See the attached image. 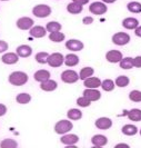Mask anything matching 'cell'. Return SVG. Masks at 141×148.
<instances>
[{
  "label": "cell",
  "mask_w": 141,
  "mask_h": 148,
  "mask_svg": "<svg viewBox=\"0 0 141 148\" xmlns=\"http://www.w3.org/2000/svg\"><path fill=\"white\" fill-rule=\"evenodd\" d=\"M83 86L86 88H98L101 87V80L98 77H89L83 80Z\"/></svg>",
  "instance_id": "17"
},
{
  "label": "cell",
  "mask_w": 141,
  "mask_h": 148,
  "mask_svg": "<svg viewBox=\"0 0 141 148\" xmlns=\"http://www.w3.org/2000/svg\"><path fill=\"white\" fill-rule=\"evenodd\" d=\"M83 96L87 97L90 101H97L101 98V92L97 88H87L83 91Z\"/></svg>",
  "instance_id": "10"
},
{
  "label": "cell",
  "mask_w": 141,
  "mask_h": 148,
  "mask_svg": "<svg viewBox=\"0 0 141 148\" xmlns=\"http://www.w3.org/2000/svg\"><path fill=\"white\" fill-rule=\"evenodd\" d=\"M74 128V125L70 120H66V119H62L59 120L56 125H54V132L59 135H65V134L69 133L71 129Z\"/></svg>",
  "instance_id": "2"
},
{
  "label": "cell",
  "mask_w": 141,
  "mask_h": 148,
  "mask_svg": "<svg viewBox=\"0 0 141 148\" xmlns=\"http://www.w3.org/2000/svg\"><path fill=\"white\" fill-rule=\"evenodd\" d=\"M95 73V69L92 67H83L81 70H80V74H79V78L81 80H84L87 78L91 77Z\"/></svg>",
  "instance_id": "26"
},
{
  "label": "cell",
  "mask_w": 141,
  "mask_h": 148,
  "mask_svg": "<svg viewBox=\"0 0 141 148\" xmlns=\"http://www.w3.org/2000/svg\"><path fill=\"white\" fill-rule=\"evenodd\" d=\"M134 34H136L138 37H141V26H138V27L134 29Z\"/></svg>",
  "instance_id": "44"
},
{
  "label": "cell",
  "mask_w": 141,
  "mask_h": 148,
  "mask_svg": "<svg viewBox=\"0 0 141 148\" xmlns=\"http://www.w3.org/2000/svg\"><path fill=\"white\" fill-rule=\"evenodd\" d=\"M33 78H35L36 82H42L50 78V73L46 69H40V70H38L33 74Z\"/></svg>",
  "instance_id": "20"
},
{
  "label": "cell",
  "mask_w": 141,
  "mask_h": 148,
  "mask_svg": "<svg viewBox=\"0 0 141 148\" xmlns=\"http://www.w3.org/2000/svg\"><path fill=\"white\" fill-rule=\"evenodd\" d=\"M77 105L80 106V107H89L90 105H91V101H90L87 97L82 96V97H79L77 99Z\"/></svg>",
  "instance_id": "38"
},
{
  "label": "cell",
  "mask_w": 141,
  "mask_h": 148,
  "mask_svg": "<svg viewBox=\"0 0 141 148\" xmlns=\"http://www.w3.org/2000/svg\"><path fill=\"white\" fill-rule=\"evenodd\" d=\"M130 41V36L126 32H117L112 36V42L118 46H125L129 44Z\"/></svg>",
  "instance_id": "8"
},
{
  "label": "cell",
  "mask_w": 141,
  "mask_h": 148,
  "mask_svg": "<svg viewBox=\"0 0 141 148\" xmlns=\"http://www.w3.org/2000/svg\"><path fill=\"white\" fill-rule=\"evenodd\" d=\"M32 14L38 18H47L51 15V8L48 5H37L32 9Z\"/></svg>",
  "instance_id": "4"
},
{
  "label": "cell",
  "mask_w": 141,
  "mask_h": 148,
  "mask_svg": "<svg viewBox=\"0 0 141 148\" xmlns=\"http://www.w3.org/2000/svg\"><path fill=\"white\" fill-rule=\"evenodd\" d=\"M140 135H141V130H140Z\"/></svg>",
  "instance_id": "48"
},
{
  "label": "cell",
  "mask_w": 141,
  "mask_h": 148,
  "mask_svg": "<svg viewBox=\"0 0 141 148\" xmlns=\"http://www.w3.org/2000/svg\"><path fill=\"white\" fill-rule=\"evenodd\" d=\"M0 147L1 148H16L18 147V143L11 138H7V139H3L0 143Z\"/></svg>",
  "instance_id": "33"
},
{
  "label": "cell",
  "mask_w": 141,
  "mask_h": 148,
  "mask_svg": "<svg viewBox=\"0 0 141 148\" xmlns=\"http://www.w3.org/2000/svg\"><path fill=\"white\" fill-rule=\"evenodd\" d=\"M61 144L63 145H67V146H74L76 145L78 141H79V137L74 134H65L63 136H61Z\"/></svg>",
  "instance_id": "11"
},
{
  "label": "cell",
  "mask_w": 141,
  "mask_h": 148,
  "mask_svg": "<svg viewBox=\"0 0 141 148\" xmlns=\"http://www.w3.org/2000/svg\"><path fill=\"white\" fill-rule=\"evenodd\" d=\"M108 10V7L106 6L104 2H92L89 6V11L93 15H104L107 12Z\"/></svg>",
  "instance_id": "7"
},
{
  "label": "cell",
  "mask_w": 141,
  "mask_h": 148,
  "mask_svg": "<svg viewBox=\"0 0 141 148\" xmlns=\"http://www.w3.org/2000/svg\"><path fill=\"white\" fill-rule=\"evenodd\" d=\"M117 148L119 147H125V148H129V145H127V144H118L117 146H116Z\"/></svg>",
  "instance_id": "45"
},
{
  "label": "cell",
  "mask_w": 141,
  "mask_h": 148,
  "mask_svg": "<svg viewBox=\"0 0 141 148\" xmlns=\"http://www.w3.org/2000/svg\"><path fill=\"white\" fill-rule=\"evenodd\" d=\"M79 57L77 56V55H74V53H69L67 55L66 57H65V64H66V66L67 67H74L77 66L78 64H79Z\"/></svg>",
  "instance_id": "21"
},
{
  "label": "cell",
  "mask_w": 141,
  "mask_h": 148,
  "mask_svg": "<svg viewBox=\"0 0 141 148\" xmlns=\"http://www.w3.org/2000/svg\"><path fill=\"white\" fill-rule=\"evenodd\" d=\"M83 47H84L83 42L78 39H70L66 42V48L71 51H80L83 49Z\"/></svg>",
  "instance_id": "9"
},
{
  "label": "cell",
  "mask_w": 141,
  "mask_h": 148,
  "mask_svg": "<svg viewBox=\"0 0 141 148\" xmlns=\"http://www.w3.org/2000/svg\"><path fill=\"white\" fill-rule=\"evenodd\" d=\"M101 87L104 91H112L114 89V82L111 79H104V82H101Z\"/></svg>",
  "instance_id": "36"
},
{
  "label": "cell",
  "mask_w": 141,
  "mask_h": 148,
  "mask_svg": "<svg viewBox=\"0 0 141 148\" xmlns=\"http://www.w3.org/2000/svg\"><path fill=\"white\" fill-rule=\"evenodd\" d=\"M19 60V56L17 55V52H7L1 57V61L6 65H14L17 64Z\"/></svg>",
  "instance_id": "14"
},
{
  "label": "cell",
  "mask_w": 141,
  "mask_h": 148,
  "mask_svg": "<svg viewBox=\"0 0 141 148\" xmlns=\"http://www.w3.org/2000/svg\"><path fill=\"white\" fill-rule=\"evenodd\" d=\"M8 48H9V46H8L7 42H6L5 40H0V53L7 51Z\"/></svg>",
  "instance_id": "39"
},
{
  "label": "cell",
  "mask_w": 141,
  "mask_h": 148,
  "mask_svg": "<svg viewBox=\"0 0 141 148\" xmlns=\"http://www.w3.org/2000/svg\"><path fill=\"white\" fill-rule=\"evenodd\" d=\"M128 118L132 121H140L141 120V110L138 108H134L127 112Z\"/></svg>",
  "instance_id": "25"
},
{
  "label": "cell",
  "mask_w": 141,
  "mask_h": 148,
  "mask_svg": "<svg viewBox=\"0 0 141 148\" xmlns=\"http://www.w3.org/2000/svg\"><path fill=\"white\" fill-rule=\"evenodd\" d=\"M57 87H58L57 82L51 80L50 78L45 80V82H40V88H41V90H44V91H53V90L57 89Z\"/></svg>",
  "instance_id": "18"
},
{
  "label": "cell",
  "mask_w": 141,
  "mask_h": 148,
  "mask_svg": "<svg viewBox=\"0 0 141 148\" xmlns=\"http://www.w3.org/2000/svg\"><path fill=\"white\" fill-rule=\"evenodd\" d=\"M82 22H83L84 25H91V23L93 22V18L90 17V16H87V17H84V18L82 19Z\"/></svg>",
  "instance_id": "41"
},
{
  "label": "cell",
  "mask_w": 141,
  "mask_h": 148,
  "mask_svg": "<svg viewBox=\"0 0 141 148\" xmlns=\"http://www.w3.org/2000/svg\"><path fill=\"white\" fill-rule=\"evenodd\" d=\"M134 67L141 68V56H138V57L134 58Z\"/></svg>",
  "instance_id": "40"
},
{
  "label": "cell",
  "mask_w": 141,
  "mask_h": 148,
  "mask_svg": "<svg viewBox=\"0 0 141 148\" xmlns=\"http://www.w3.org/2000/svg\"><path fill=\"white\" fill-rule=\"evenodd\" d=\"M79 75L77 71L71 70V69H68L65 70L62 74H61V80L66 84H74L79 80Z\"/></svg>",
  "instance_id": "5"
},
{
  "label": "cell",
  "mask_w": 141,
  "mask_h": 148,
  "mask_svg": "<svg viewBox=\"0 0 141 148\" xmlns=\"http://www.w3.org/2000/svg\"><path fill=\"white\" fill-rule=\"evenodd\" d=\"M16 52L19 57H22V58H28L31 56L32 53V48L28 46V45H21L19 47H17L16 49Z\"/></svg>",
  "instance_id": "15"
},
{
  "label": "cell",
  "mask_w": 141,
  "mask_h": 148,
  "mask_svg": "<svg viewBox=\"0 0 141 148\" xmlns=\"http://www.w3.org/2000/svg\"><path fill=\"white\" fill-rule=\"evenodd\" d=\"M29 34H30V36L33 38H42L46 36L47 29L44 28L42 26H33V27L29 30Z\"/></svg>",
  "instance_id": "16"
},
{
  "label": "cell",
  "mask_w": 141,
  "mask_h": 148,
  "mask_svg": "<svg viewBox=\"0 0 141 148\" xmlns=\"http://www.w3.org/2000/svg\"><path fill=\"white\" fill-rule=\"evenodd\" d=\"M122 53L119 50H109L106 53V59L108 60L111 64H116V62H120V60L122 59Z\"/></svg>",
  "instance_id": "13"
},
{
  "label": "cell",
  "mask_w": 141,
  "mask_h": 148,
  "mask_svg": "<svg viewBox=\"0 0 141 148\" xmlns=\"http://www.w3.org/2000/svg\"><path fill=\"white\" fill-rule=\"evenodd\" d=\"M95 125H96L97 128H99L101 130H106V129L111 128L112 120L110 118H108V117H100V118H98L96 120Z\"/></svg>",
  "instance_id": "12"
},
{
  "label": "cell",
  "mask_w": 141,
  "mask_h": 148,
  "mask_svg": "<svg viewBox=\"0 0 141 148\" xmlns=\"http://www.w3.org/2000/svg\"><path fill=\"white\" fill-rule=\"evenodd\" d=\"M82 10H83V6L79 5V3H76V2H71L67 6V11L71 15H78Z\"/></svg>",
  "instance_id": "23"
},
{
  "label": "cell",
  "mask_w": 141,
  "mask_h": 148,
  "mask_svg": "<svg viewBox=\"0 0 141 148\" xmlns=\"http://www.w3.org/2000/svg\"><path fill=\"white\" fill-rule=\"evenodd\" d=\"M72 2H76V3H79V5H87L88 2H89V0H72Z\"/></svg>",
  "instance_id": "43"
},
{
  "label": "cell",
  "mask_w": 141,
  "mask_h": 148,
  "mask_svg": "<svg viewBox=\"0 0 141 148\" xmlns=\"http://www.w3.org/2000/svg\"><path fill=\"white\" fill-rule=\"evenodd\" d=\"M128 10L132 14H139L141 12V3L140 2H137V1H132V2H129L128 3Z\"/></svg>",
  "instance_id": "31"
},
{
  "label": "cell",
  "mask_w": 141,
  "mask_h": 148,
  "mask_svg": "<svg viewBox=\"0 0 141 148\" xmlns=\"http://www.w3.org/2000/svg\"><path fill=\"white\" fill-rule=\"evenodd\" d=\"M6 112H7V107H6L3 104H0V117L5 116Z\"/></svg>",
  "instance_id": "42"
},
{
  "label": "cell",
  "mask_w": 141,
  "mask_h": 148,
  "mask_svg": "<svg viewBox=\"0 0 141 148\" xmlns=\"http://www.w3.org/2000/svg\"><path fill=\"white\" fill-rule=\"evenodd\" d=\"M48 57H49V53L46 51H40L36 55V61L39 64H48Z\"/></svg>",
  "instance_id": "34"
},
{
  "label": "cell",
  "mask_w": 141,
  "mask_h": 148,
  "mask_svg": "<svg viewBox=\"0 0 141 148\" xmlns=\"http://www.w3.org/2000/svg\"><path fill=\"white\" fill-rule=\"evenodd\" d=\"M16 25L20 30H30L33 27L35 22H33V19L30 17H21L17 20Z\"/></svg>",
  "instance_id": "6"
},
{
  "label": "cell",
  "mask_w": 141,
  "mask_h": 148,
  "mask_svg": "<svg viewBox=\"0 0 141 148\" xmlns=\"http://www.w3.org/2000/svg\"><path fill=\"white\" fill-rule=\"evenodd\" d=\"M46 29L48 32H56V31H60L61 30V25L58 21H50L47 23Z\"/></svg>",
  "instance_id": "32"
},
{
  "label": "cell",
  "mask_w": 141,
  "mask_h": 148,
  "mask_svg": "<svg viewBox=\"0 0 141 148\" xmlns=\"http://www.w3.org/2000/svg\"><path fill=\"white\" fill-rule=\"evenodd\" d=\"M65 64V57L60 52H53L48 57V65L52 68H58Z\"/></svg>",
  "instance_id": "3"
},
{
  "label": "cell",
  "mask_w": 141,
  "mask_h": 148,
  "mask_svg": "<svg viewBox=\"0 0 141 148\" xmlns=\"http://www.w3.org/2000/svg\"><path fill=\"white\" fill-rule=\"evenodd\" d=\"M1 1H8V0H1Z\"/></svg>",
  "instance_id": "47"
},
{
  "label": "cell",
  "mask_w": 141,
  "mask_h": 148,
  "mask_svg": "<svg viewBox=\"0 0 141 148\" xmlns=\"http://www.w3.org/2000/svg\"><path fill=\"white\" fill-rule=\"evenodd\" d=\"M91 143L95 147H104L108 144V138L104 135H95L91 138Z\"/></svg>",
  "instance_id": "19"
},
{
  "label": "cell",
  "mask_w": 141,
  "mask_h": 148,
  "mask_svg": "<svg viewBox=\"0 0 141 148\" xmlns=\"http://www.w3.org/2000/svg\"><path fill=\"white\" fill-rule=\"evenodd\" d=\"M114 1H117V0H102V2L104 3H113Z\"/></svg>",
  "instance_id": "46"
},
{
  "label": "cell",
  "mask_w": 141,
  "mask_h": 148,
  "mask_svg": "<svg viewBox=\"0 0 141 148\" xmlns=\"http://www.w3.org/2000/svg\"><path fill=\"white\" fill-rule=\"evenodd\" d=\"M65 34L63 32H60V31H56V32H50L49 35V39L53 41V42H61L65 40Z\"/></svg>",
  "instance_id": "28"
},
{
  "label": "cell",
  "mask_w": 141,
  "mask_h": 148,
  "mask_svg": "<svg viewBox=\"0 0 141 148\" xmlns=\"http://www.w3.org/2000/svg\"><path fill=\"white\" fill-rule=\"evenodd\" d=\"M129 82H130V79L127 76H119L116 79V86L122 88V87H127L129 85Z\"/></svg>",
  "instance_id": "35"
},
{
  "label": "cell",
  "mask_w": 141,
  "mask_h": 148,
  "mask_svg": "<svg viewBox=\"0 0 141 148\" xmlns=\"http://www.w3.org/2000/svg\"><path fill=\"white\" fill-rule=\"evenodd\" d=\"M121 130H122V134H125L127 136H134L138 133V128L134 125H125Z\"/></svg>",
  "instance_id": "29"
},
{
  "label": "cell",
  "mask_w": 141,
  "mask_h": 148,
  "mask_svg": "<svg viewBox=\"0 0 141 148\" xmlns=\"http://www.w3.org/2000/svg\"><path fill=\"white\" fill-rule=\"evenodd\" d=\"M129 99L134 103H140L141 101V91L139 90H132L129 94Z\"/></svg>",
  "instance_id": "37"
},
{
  "label": "cell",
  "mask_w": 141,
  "mask_h": 148,
  "mask_svg": "<svg viewBox=\"0 0 141 148\" xmlns=\"http://www.w3.org/2000/svg\"><path fill=\"white\" fill-rule=\"evenodd\" d=\"M67 116L70 120H79L82 118V111L77 108H71L68 110Z\"/></svg>",
  "instance_id": "24"
},
{
  "label": "cell",
  "mask_w": 141,
  "mask_h": 148,
  "mask_svg": "<svg viewBox=\"0 0 141 148\" xmlns=\"http://www.w3.org/2000/svg\"><path fill=\"white\" fill-rule=\"evenodd\" d=\"M30 100H31V96H30L29 94H27V92H21V94L17 95V97H16V101L20 105L29 104Z\"/></svg>",
  "instance_id": "27"
},
{
  "label": "cell",
  "mask_w": 141,
  "mask_h": 148,
  "mask_svg": "<svg viewBox=\"0 0 141 148\" xmlns=\"http://www.w3.org/2000/svg\"><path fill=\"white\" fill-rule=\"evenodd\" d=\"M134 67V59L131 57H126L120 60V68L122 69H131Z\"/></svg>",
  "instance_id": "30"
},
{
  "label": "cell",
  "mask_w": 141,
  "mask_h": 148,
  "mask_svg": "<svg viewBox=\"0 0 141 148\" xmlns=\"http://www.w3.org/2000/svg\"><path fill=\"white\" fill-rule=\"evenodd\" d=\"M28 82V75L23 71H14L9 76V82L12 86H23Z\"/></svg>",
  "instance_id": "1"
},
{
  "label": "cell",
  "mask_w": 141,
  "mask_h": 148,
  "mask_svg": "<svg viewBox=\"0 0 141 148\" xmlns=\"http://www.w3.org/2000/svg\"><path fill=\"white\" fill-rule=\"evenodd\" d=\"M122 26H123L126 29H136V28L139 26V21H138L136 18L129 17V18L123 19V21H122Z\"/></svg>",
  "instance_id": "22"
}]
</instances>
